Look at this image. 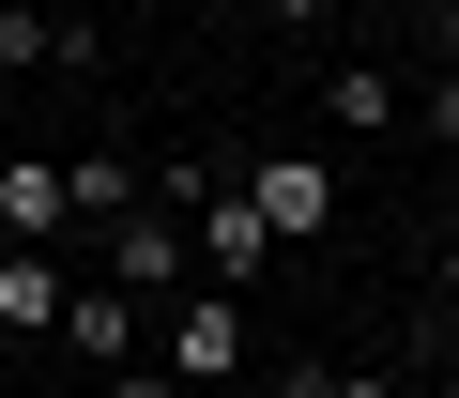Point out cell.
<instances>
[{
	"instance_id": "cell-14",
	"label": "cell",
	"mask_w": 459,
	"mask_h": 398,
	"mask_svg": "<svg viewBox=\"0 0 459 398\" xmlns=\"http://www.w3.org/2000/svg\"><path fill=\"white\" fill-rule=\"evenodd\" d=\"M337 398H398V383H383V368H337Z\"/></svg>"
},
{
	"instance_id": "cell-6",
	"label": "cell",
	"mask_w": 459,
	"mask_h": 398,
	"mask_svg": "<svg viewBox=\"0 0 459 398\" xmlns=\"http://www.w3.org/2000/svg\"><path fill=\"white\" fill-rule=\"evenodd\" d=\"M47 230H77L62 153H0V246H47Z\"/></svg>"
},
{
	"instance_id": "cell-10",
	"label": "cell",
	"mask_w": 459,
	"mask_h": 398,
	"mask_svg": "<svg viewBox=\"0 0 459 398\" xmlns=\"http://www.w3.org/2000/svg\"><path fill=\"white\" fill-rule=\"evenodd\" d=\"M62 199L108 230V215H138V169H123V153H77V169H62Z\"/></svg>"
},
{
	"instance_id": "cell-17",
	"label": "cell",
	"mask_w": 459,
	"mask_h": 398,
	"mask_svg": "<svg viewBox=\"0 0 459 398\" xmlns=\"http://www.w3.org/2000/svg\"><path fill=\"white\" fill-rule=\"evenodd\" d=\"M429 398H459V383H429Z\"/></svg>"
},
{
	"instance_id": "cell-1",
	"label": "cell",
	"mask_w": 459,
	"mask_h": 398,
	"mask_svg": "<svg viewBox=\"0 0 459 398\" xmlns=\"http://www.w3.org/2000/svg\"><path fill=\"white\" fill-rule=\"evenodd\" d=\"M153 322H169V383H184V398L246 368V307H230V291H169Z\"/></svg>"
},
{
	"instance_id": "cell-13",
	"label": "cell",
	"mask_w": 459,
	"mask_h": 398,
	"mask_svg": "<svg viewBox=\"0 0 459 398\" xmlns=\"http://www.w3.org/2000/svg\"><path fill=\"white\" fill-rule=\"evenodd\" d=\"M429 62H444V77H459V0H444V16H429Z\"/></svg>"
},
{
	"instance_id": "cell-11",
	"label": "cell",
	"mask_w": 459,
	"mask_h": 398,
	"mask_svg": "<svg viewBox=\"0 0 459 398\" xmlns=\"http://www.w3.org/2000/svg\"><path fill=\"white\" fill-rule=\"evenodd\" d=\"M429 138H444V153H459V77H429Z\"/></svg>"
},
{
	"instance_id": "cell-3",
	"label": "cell",
	"mask_w": 459,
	"mask_h": 398,
	"mask_svg": "<svg viewBox=\"0 0 459 398\" xmlns=\"http://www.w3.org/2000/svg\"><path fill=\"white\" fill-rule=\"evenodd\" d=\"M0 62H16V77H47V62H62V77H92V62H108V31H92V16H62V0H0Z\"/></svg>"
},
{
	"instance_id": "cell-12",
	"label": "cell",
	"mask_w": 459,
	"mask_h": 398,
	"mask_svg": "<svg viewBox=\"0 0 459 398\" xmlns=\"http://www.w3.org/2000/svg\"><path fill=\"white\" fill-rule=\"evenodd\" d=\"M108 398H184V383L169 368H108Z\"/></svg>"
},
{
	"instance_id": "cell-16",
	"label": "cell",
	"mask_w": 459,
	"mask_h": 398,
	"mask_svg": "<svg viewBox=\"0 0 459 398\" xmlns=\"http://www.w3.org/2000/svg\"><path fill=\"white\" fill-rule=\"evenodd\" d=\"M444 307H459V230H444Z\"/></svg>"
},
{
	"instance_id": "cell-8",
	"label": "cell",
	"mask_w": 459,
	"mask_h": 398,
	"mask_svg": "<svg viewBox=\"0 0 459 398\" xmlns=\"http://www.w3.org/2000/svg\"><path fill=\"white\" fill-rule=\"evenodd\" d=\"M0 322H16V337H62V276L31 246H0Z\"/></svg>"
},
{
	"instance_id": "cell-9",
	"label": "cell",
	"mask_w": 459,
	"mask_h": 398,
	"mask_svg": "<svg viewBox=\"0 0 459 398\" xmlns=\"http://www.w3.org/2000/svg\"><path fill=\"white\" fill-rule=\"evenodd\" d=\"M322 108H337L352 138H383V123H398V62H337V77H322Z\"/></svg>"
},
{
	"instance_id": "cell-5",
	"label": "cell",
	"mask_w": 459,
	"mask_h": 398,
	"mask_svg": "<svg viewBox=\"0 0 459 398\" xmlns=\"http://www.w3.org/2000/svg\"><path fill=\"white\" fill-rule=\"evenodd\" d=\"M184 261H199V246H184L169 215H108V276H123L138 307H169V291H184Z\"/></svg>"
},
{
	"instance_id": "cell-4",
	"label": "cell",
	"mask_w": 459,
	"mask_h": 398,
	"mask_svg": "<svg viewBox=\"0 0 459 398\" xmlns=\"http://www.w3.org/2000/svg\"><path fill=\"white\" fill-rule=\"evenodd\" d=\"M138 337H153V307H138L123 276H92V291H62V352H92V368H138Z\"/></svg>"
},
{
	"instance_id": "cell-2",
	"label": "cell",
	"mask_w": 459,
	"mask_h": 398,
	"mask_svg": "<svg viewBox=\"0 0 459 398\" xmlns=\"http://www.w3.org/2000/svg\"><path fill=\"white\" fill-rule=\"evenodd\" d=\"M246 215H261L276 246H322V230H337V169H322V153H261V184H246Z\"/></svg>"
},
{
	"instance_id": "cell-7",
	"label": "cell",
	"mask_w": 459,
	"mask_h": 398,
	"mask_svg": "<svg viewBox=\"0 0 459 398\" xmlns=\"http://www.w3.org/2000/svg\"><path fill=\"white\" fill-rule=\"evenodd\" d=\"M199 261H214V291H230V276H261V261H276V230L246 215V199H199Z\"/></svg>"
},
{
	"instance_id": "cell-18",
	"label": "cell",
	"mask_w": 459,
	"mask_h": 398,
	"mask_svg": "<svg viewBox=\"0 0 459 398\" xmlns=\"http://www.w3.org/2000/svg\"><path fill=\"white\" fill-rule=\"evenodd\" d=\"M62 16H77V0H62Z\"/></svg>"
},
{
	"instance_id": "cell-15",
	"label": "cell",
	"mask_w": 459,
	"mask_h": 398,
	"mask_svg": "<svg viewBox=\"0 0 459 398\" xmlns=\"http://www.w3.org/2000/svg\"><path fill=\"white\" fill-rule=\"evenodd\" d=\"M276 16H291V31H322V16H337V0H276Z\"/></svg>"
}]
</instances>
